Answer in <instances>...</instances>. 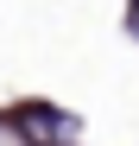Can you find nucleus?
I'll return each mask as SVG.
<instances>
[{
	"instance_id": "obj_2",
	"label": "nucleus",
	"mask_w": 139,
	"mask_h": 146,
	"mask_svg": "<svg viewBox=\"0 0 139 146\" xmlns=\"http://www.w3.org/2000/svg\"><path fill=\"white\" fill-rule=\"evenodd\" d=\"M133 7H139V0H133Z\"/></svg>"
},
{
	"instance_id": "obj_1",
	"label": "nucleus",
	"mask_w": 139,
	"mask_h": 146,
	"mask_svg": "<svg viewBox=\"0 0 139 146\" xmlns=\"http://www.w3.org/2000/svg\"><path fill=\"white\" fill-rule=\"evenodd\" d=\"M26 133H32V140H51V133H57V114H44V108H26Z\"/></svg>"
}]
</instances>
